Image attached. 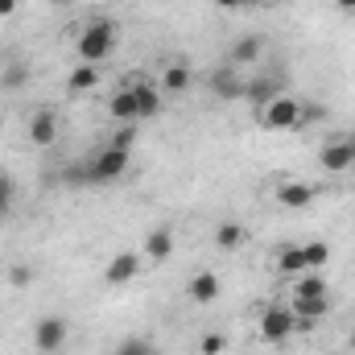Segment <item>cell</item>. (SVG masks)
Segmentation results:
<instances>
[{"label":"cell","instance_id":"1","mask_svg":"<svg viewBox=\"0 0 355 355\" xmlns=\"http://www.w3.org/2000/svg\"><path fill=\"white\" fill-rule=\"evenodd\" d=\"M75 50H79V62L99 67V62L112 58V50H116V25H112V21H91L87 29L79 33Z\"/></svg>","mask_w":355,"mask_h":355},{"label":"cell","instance_id":"2","mask_svg":"<svg viewBox=\"0 0 355 355\" xmlns=\"http://www.w3.org/2000/svg\"><path fill=\"white\" fill-rule=\"evenodd\" d=\"M257 120L272 128V132H289V128H302V103L293 95H272L265 107H257Z\"/></svg>","mask_w":355,"mask_h":355},{"label":"cell","instance_id":"3","mask_svg":"<svg viewBox=\"0 0 355 355\" xmlns=\"http://www.w3.org/2000/svg\"><path fill=\"white\" fill-rule=\"evenodd\" d=\"M293 331H297V314L289 306H268L261 314V339L265 343H285Z\"/></svg>","mask_w":355,"mask_h":355},{"label":"cell","instance_id":"4","mask_svg":"<svg viewBox=\"0 0 355 355\" xmlns=\"http://www.w3.org/2000/svg\"><path fill=\"white\" fill-rule=\"evenodd\" d=\"M124 174H128V153L124 149H112V145L87 166V182H99V186L103 182H116V178H124Z\"/></svg>","mask_w":355,"mask_h":355},{"label":"cell","instance_id":"5","mask_svg":"<svg viewBox=\"0 0 355 355\" xmlns=\"http://www.w3.org/2000/svg\"><path fill=\"white\" fill-rule=\"evenodd\" d=\"M318 198V186H310V182H293V178H281L277 182V202L285 207V211H302V207H310Z\"/></svg>","mask_w":355,"mask_h":355},{"label":"cell","instance_id":"6","mask_svg":"<svg viewBox=\"0 0 355 355\" xmlns=\"http://www.w3.org/2000/svg\"><path fill=\"white\" fill-rule=\"evenodd\" d=\"M318 166H322L327 174H343V170H352V166H355V153H352V145H347V137L327 141V145L318 149Z\"/></svg>","mask_w":355,"mask_h":355},{"label":"cell","instance_id":"7","mask_svg":"<svg viewBox=\"0 0 355 355\" xmlns=\"http://www.w3.org/2000/svg\"><path fill=\"white\" fill-rule=\"evenodd\" d=\"M62 343H67V322L62 318H42L37 327H33V347L37 352H46V355H54V352H62Z\"/></svg>","mask_w":355,"mask_h":355},{"label":"cell","instance_id":"8","mask_svg":"<svg viewBox=\"0 0 355 355\" xmlns=\"http://www.w3.org/2000/svg\"><path fill=\"white\" fill-rule=\"evenodd\" d=\"M211 91H215L219 99H244V95H248V79H240L236 67H219V71L211 75Z\"/></svg>","mask_w":355,"mask_h":355},{"label":"cell","instance_id":"9","mask_svg":"<svg viewBox=\"0 0 355 355\" xmlns=\"http://www.w3.org/2000/svg\"><path fill=\"white\" fill-rule=\"evenodd\" d=\"M29 141L33 145H42V149H50L54 141H58V120H54V112H33V120H29Z\"/></svg>","mask_w":355,"mask_h":355},{"label":"cell","instance_id":"10","mask_svg":"<svg viewBox=\"0 0 355 355\" xmlns=\"http://www.w3.org/2000/svg\"><path fill=\"white\" fill-rule=\"evenodd\" d=\"M141 272V257L137 252H120V257H112V265H107V285H128L132 277Z\"/></svg>","mask_w":355,"mask_h":355},{"label":"cell","instance_id":"11","mask_svg":"<svg viewBox=\"0 0 355 355\" xmlns=\"http://www.w3.org/2000/svg\"><path fill=\"white\" fill-rule=\"evenodd\" d=\"M261 54H265V42L261 37H240L236 46H232V62L227 67H236V71H244V67H252V62H261Z\"/></svg>","mask_w":355,"mask_h":355},{"label":"cell","instance_id":"12","mask_svg":"<svg viewBox=\"0 0 355 355\" xmlns=\"http://www.w3.org/2000/svg\"><path fill=\"white\" fill-rule=\"evenodd\" d=\"M174 257V232L170 227H157V232H149L145 236V261H170Z\"/></svg>","mask_w":355,"mask_h":355},{"label":"cell","instance_id":"13","mask_svg":"<svg viewBox=\"0 0 355 355\" xmlns=\"http://www.w3.org/2000/svg\"><path fill=\"white\" fill-rule=\"evenodd\" d=\"M215 297H219V277H215V272H194V277H190V302L211 306Z\"/></svg>","mask_w":355,"mask_h":355},{"label":"cell","instance_id":"14","mask_svg":"<svg viewBox=\"0 0 355 355\" xmlns=\"http://www.w3.org/2000/svg\"><path fill=\"white\" fill-rule=\"evenodd\" d=\"M107 112H112V120H120V124H132V120H141V112H137V95H132V87L116 91V95H112V103H107Z\"/></svg>","mask_w":355,"mask_h":355},{"label":"cell","instance_id":"15","mask_svg":"<svg viewBox=\"0 0 355 355\" xmlns=\"http://www.w3.org/2000/svg\"><path fill=\"white\" fill-rule=\"evenodd\" d=\"M132 95H137V112H141L145 120L162 112V91L153 87V83H132Z\"/></svg>","mask_w":355,"mask_h":355},{"label":"cell","instance_id":"16","mask_svg":"<svg viewBox=\"0 0 355 355\" xmlns=\"http://www.w3.org/2000/svg\"><path fill=\"white\" fill-rule=\"evenodd\" d=\"M302 322H314V318H322L327 310H331V297H293V306H289Z\"/></svg>","mask_w":355,"mask_h":355},{"label":"cell","instance_id":"17","mask_svg":"<svg viewBox=\"0 0 355 355\" xmlns=\"http://www.w3.org/2000/svg\"><path fill=\"white\" fill-rule=\"evenodd\" d=\"M272 95H281V87H277V75H268V79H248V95H244V99H252L257 107H265Z\"/></svg>","mask_w":355,"mask_h":355},{"label":"cell","instance_id":"18","mask_svg":"<svg viewBox=\"0 0 355 355\" xmlns=\"http://www.w3.org/2000/svg\"><path fill=\"white\" fill-rule=\"evenodd\" d=\"M99 87V67H91V62H79L75 71H71V91L79 95V91H95Z\"/></svg>","mask_w":355,"mask_h":355},{"label":"cell","instance_id":"19","mask_svg":"<svg viewBox=\"0 0 355 355\" xmlns=\"http://www.w3.org/2000/svg\"><path fill=\"white\" fill-rule=\"evenodd\" d=\"M293 297H327V281L318 272H302L293 285Z\"/></svg>","mask_w":355,"mask_h":355},{"label":"cell","instance_id":"20","mask_svg":"<svg viewBox=\"0 0 355 355\" xmlns=\"http://www.w3.org/2000/svg\"><path fill=\"white\" fill-rule=\"evenodd\" d=\"M277 268H281L285 277H302V272H310V268H306V252H302V248H285V252L277 257Z\"/></svg>","mask_w":355,"mask_h":355},{"label":"cell","instance_id":"21","mask_svg":"<svg viewBox=\"0 0 355 355\" xmlns=\"http://www.w3.org/2000/svg\"><path fill=\"white\" fill-rule=\"evenodd\" d=\"M190 79H194V75H190V67H182V62H174V67H166V75H162V87L166 91H186L190 87Z\"/></svg>","mask_w":355,"mask_h":355},{"label":"cell","instance_id":"22","mask_svg":"<svg viewBox=\"0 0 355 355\" xmlns=\"http://www.w3.org/2000/svg\"><path fill=\"white\" fill-rule=\"evenodd\" d=\"M302 252H306V268H310V272H318V268L331 261V248H327L322 240H310V244H302Z\"/></svg>","mask_w":355,"mask_h":355},{"label":"cell","instance_id":"23","mask_svg":"<svg viewBox=\"0 0 355 355\" xmlns=\"http://www.w3.org/2000/svg\"><path fill=\"white\" fill-rule=\"evenodd\" d=\"M215 244H219L223 252H232V248H240V244H244V227H240V223H223V227L215 232Z\"/></svg>","mask_w":355,"mask_h":355},{"label":"cell","instance_id":"24","mask_svg":"<svg viewBox=\"0 0 355 355\" xmlns=\"http://www.w3.org/2000/svg\"><path fill=\"white\" fill-rule=\"evenodd\" d=\"M227 352V339L219 335V331H207L202 339H198V355H223Z\"/></svg>","mask_w":355,"mask_h":355},{"label":"cell","instance_id":"25","mask_svg":"<svg viewBox=\"0 0 355 355\" xmlns=\"http://www.w3.org/2000/svg\"><path fill=\"white\" fill-rule=\"evenodd\" d=\"M112 355H157V347H153L149 339H124Z\"/></svg>","mask_w":355,"mask_h":355},{"label":"cell","instance_id":"26","mask_svg":"<svg viewBox=\"0 0 355 355\" xmlns=\"http://www.w3.org/2000/svg\"><path fill=\"white\" fill-rule=\"evenodd\" d=\"M4 87H25L29 83V67L25 62H12V67H4V79H0Z\"/></svg>","mask_w":355,"mask_h":355},{"label":"cell","instance_id":"27","mask_svg":"<svg viewBox=\"0 0 355 355\" xmlns=\"http://www.w3.org/2000/svg\"><path fill=\"white\" fill-rule=\"evenodd\" d=\"M327 116H331V107H327V103H318V99L302 103V124H322Z\"/></svg>","mask_w":355,"mask_h":355},{"label":"cell","instance_id":"28","mask_svg":"<svg viewBox=\"0 0 355 355\" xmlns=\"http://www.w3.org/2000/svg\"><path fill=\"white\" fill-rule=\"evenodd\" d=\"M132 141H137V128H132V124H124V128L112 137V149H124V153H128V149H132Z\"/></svg>","mask_w":355,"mask_h":355},{"label":"cell","instance_id":"29","mask_svg":"<svg viewBox=\"0 0 355 355\" xmlns=\"http://www.w3.org/2000/svg\"><path fill=\"white\" fill-rule=\"evenodd\" d=\"M8 281H12V285H29V281H33V272H29V265H12V268H8Z\"/></svg>","mask_w":355,"mask_h":355},{"label":"cell","instance_id":"30","mask_svg":"<svg viewBox=\"0 0 355 355\" xmlns=\"http://www.w3.org/2000/svg\"><path fill=\"white\" fill-rule=\"evenodd\" d=\"M21 8V0H0V17H12Z\"/></svg>","mask_w":355,"mask_h":355},{"label":"cell","instance_id":"31","mask_svg":"<svg viewBox=\"0 0 355 355\" xmlns=\"http://www.w3.org/2000/svg\"><path fill=\"white\" fill-rule=\"evenodd\" d=\"M4 207H8V186L0 182V215H4Z\"/></svg>","mask_w":355,"mask_h":355},{"label":"cell","instance_id":"32","mask_svg":"<svg viewBox=\"0 0 355 355\" xmlns=\"http://www.w3.org/2000/svg\"><path fill=\"white\" fill-rule=\"evenodd\" d=\"M223 8H240V4H248V0H219Z\"/></svg>","mask_w":355,"mask_h":355},{"label":"cell","instance_id":"33","mask_svg":"<svg viewBox=\"0 0 355 355\" xmlns=\"http://www.w3.org/2000/svg\"><path fill=\"white\" fill-rule=\"evenodd\" d=\"M339 8H347V12H355V0H339Z\"/></svg>","mask_w":355,"mask_h":355},{"label":"cell","instance_id":"34","mask_svg":"<svg viewBox=\"0 0 355 355\" xmlns=\"http://www.w3.org/2000/svg\"><path fill=\"white\" fill-rule=\"evenodd\" d=\"M347 145H352V153H355V132H352V137H347Z\"/></svg>","mask_w":355,"mask_h":355},{"label":"cell","instance_id":"35","mask_svg":"<svg viewBox=\"0 0 355 355\" xmlns=\"http://www.w3.org/2000/svg\"><path fill=\"white\" fill-rule=\"evenodd\" d=\"M54 4H75V0H54Z\"/></svg>","mask_w":355,"mask_h":355},{"label":"cell","instance_id":"36","mask_svg":"<svg viewBox=\"0 0 355 355\" xmlns=\"http://www.w3.org/2000/svg\"><path fill=\"white\" fill-rule=\"evenodd\" d=\"M352 352H355V331H352Z\"/></svg>","mask_w":355,"mask_h":355}]
</instances>
